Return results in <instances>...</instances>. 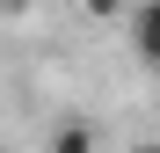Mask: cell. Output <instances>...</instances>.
I'll return each instance as SVG.
<instances>
[{"label": "cell", "mask_w": 160, "mask_h": 153, "mask_svg": "<svg viewBox=\"0 0 160 153\" xmlns=\"http://www.w3.org/2000/svg\"><path fill=\"white\" fill-rule=\"evenodd\" d=\"M124 29H131V59L146 73H160V0H131Z\"/></svg>", "instance_id": "1"}, {"label": "cell", "mask_w": 160, "mask_h": 153, "mask_svg": "<svg viewBox=\"0 0 160 153\" xmlns=\"http://www.w3.org/2000/svg\"><path fill=\"white\" fill-rule=\"evenodd\" d=\"M44 153H102V131H95V117H58L44 131Z\"/></svg>", "instance_id": "2"}, {"label": "cell", "mask_w": 160, "mask_h": 153, "mask_svg": "<svg viewBox=\"0 0 160 153\" xmlns=\"http://www.w3.org/2000/svg\"><path fill=\"white\" fill-rule=\"evenodd\" d=\"M80 15H88V22H124L131 0H80Z\"/></svg>", "instance_id": "3"}, {"label": "cell", "mask_w": 160, "mask_h": 153, "mask_svg": "<svg viewBox=\"0 0 160 153\" xmlns=\"http://www.w3.org/2000/svg\"><path fill=\"white\" fill-rule=\"evenodd\" d=\"M37 8V0H0V15H29Z\"/></svg>", "instance_id": "4"}, {"label": "cell", "mask_w": 160, "mask_h": 153, "mask_svg": "<svg viewBox=\"0 0 160 153\" xmlns=\"http://www.w3.org/2000/svg\"><path fill=\"white\" fill-rule=\"evenodd\" d=\"M131 153H160V139H138V146H131Z\"/></svg>", "instance_id": "5"}]
</instances>
